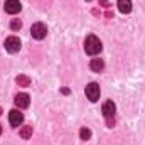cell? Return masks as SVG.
Here are the masks:
<instances>
[{
	"label": "cell",
	"instance_id": "obj_2",
	"mask_svg": "<svg viewBox=\"0 0 145 145\" xmlns=\"http://www.w3.org/2000/svg\"><path fill=\"white\" fill-rule=\"evenodd\" d=\"M84 93H86V96H88L89 101H93V103L98 101V100H100V84H98V83H89V84L86 86Z\"/></svg>",
	"mask_w": 145,
	"mask_h": 145
},
{
	"label": "cell",
	"instance_id": "obj_11",
	"mask_svg": "<svg viewBox=\"0 0 145 145\" xmlns=\"http://www.w3.org/2000/svg\"><path fill=\"white\" fill-rule=\"evenodd\" d=\"M15 83H17L19 86L27 88V86H31V78H29V76H25V74H19V76L15 78Z\"/></svg>",
	"mask_w": 145,
	"mask_h": 145
},
{
	"label": "cell",
	"instance_id": "obj_1",
	"mask_svg": "<svg viewBox=\"0 0 145 145\" xmlns=\"http://www.w3.org/2000/svg\"><path fill=\"white\" fill-rule=\"evenodd\" d=\"M101 49H103L101 40H100L96 36L89 34V36L84 39V52H86V54H89V56H96V54L101 52Z\"/></svg>",
	"mask_w": 145,
	"mask_h": 145
},
{
	"label": "cell",
	"instance_id": "obj_15",
	"mask_svg": "<svg viewBox=\"0 0 145 145\" xmlns=\"http://www.w3.org/2000/svg\"><path fill=\"white\" fill-rule=\"evenodd\" d=\"M100 3H101V5H103V7H106V8H108V7H110L108 0H100Z\"/></svg>",
	"mask_w": 145,
	"mask_h": 145
},
{
	"label": "cell",
	"instance_id": "obj_14",
	"mask_svg": "<svg viewBox=\"0 0 145 145\" xmlns=\"http://www.w3.org/2000/svg\"><path fill=\"white\" fill-rule=\"evenodd\" d=\"M20 27H22V22H20L19 19H14V20L10 22V29H12V31H19Z\"/></svg>",
	"mask_w": 145,
	"mask_h": 145
},
{
	"label": "cell",
	"instance_id": "obj_3",
	"mask_svg": "<svg viewBox=\"0 0 145 145\" xmlns=\"http://www.w3.org/2000/svg\"><path fill=\"white\" fill-rule=\"evenodd\" d=\"M3 46H5L7 52H10V54H15V52H19V51H20V40H19V37H15V36L7 37Z\"/></svg>",
	"mask_w": 145,
	"mask_h": 145
},
{
	"label": "cell",
	"instance_id": "obj_16",
	"mask_svg": "<svg viewBox=\"0 0 145 145\" xmlns=\"http://www.w3.org/2000/svg\"><path fill=\"white\" fill-rule=\"evenodd\" d=\"M0 133H2V127H0Z\"/></svg>",
	"mask_w": 145,
	"mask_h": 145
},
{
	"label": "cell",
	"instance_id": "obj_6",
	"mask_svg": "<svg viewBox=\"0 0 145 145\" xmlns=\"http://www.w3.org/2000/svg\"><path fill=\"white\" fill-rule=\"evenodd\" d=\"M8 121H10L12 127H20L22 121H24V115H22L19 110H12V111L8 113Z\"/></svg>",
	"mask_w": 145,
	"mask_h": 145
},
{
	"label": "cell",
	"instance_id": "obj_9",
	"mask_svg": "<svg viewBox=\"0 0 145 145\" xmlns=\"http://www.w3.org/2000/svg\"><path fill=\"white\" fill-rule=\"evenodd\" d=\"M116 3H118V10H120L121 14L132 12V0H118Z\"/></svg>",
	"mask_w": 145,
	"mask_h": 145
},
{
	"label": "cell",
	"instance_id": "obj_18",
	"mask_svg": "<svg viewBox=\"0 0 145 145\" xmlns=\"http://www.w3.org/2000/svg\"><path fill=\"white\" fill-rule=\"evenodd\" d=\"M88 2H89V0H88Z\"/></svg>",
	"mask_w": 145,
	"mask_h": 145
},
{
	"label": "cell",
	"instance_id": "obj_8",
	"mask_svg": "<svg viewBox=\"0 0 145 145\" xmlns=\"http://www.w3.org/2000/svg\"><path fill=\"white\" fill-rule=\"evenodd\" d=\"M115 111H116V106H115L113 101H106V103L103 105V116H105L106 120L115 116Z\"/></svg>",
	"mask_w": 145,
	"mask_h": 145
},
{
	"label": "cell",
	"instance_id": "obj_5",
	"mask_svg": "<svg viewBox=\"0 0 145 145\" xmlns=\"http://www.w3.org/2000/svg\"><path fill=\"white\" fill-rule=\"evenodd\" d=\"M15 106L17 108H20V110H24V108H27L29 105H31V96L27 95V93H19L17 96H15Z\"/></svg>",
	"mask_w": 145,
	"mask_h": 145
},
{
	"label": "cell",
	"instance_id": "obj_17",
	"mask_svg": "<svg viewBox=\"0 0 145 145\" xmlns=\"http://www.w3.org/2000/svg\"><path fill=\"white\" fill-rule=\"evenodd\" d=\"M0 115H2V108H0Z\"/></svg>",
	"mask_w": 145,
	"mask_h": 145
},
{
	"label": "cell",
	"instance_id": "obj_4",
	"mask_svg": "<svg viewBox=\"0 0 145 145\" xmlns=\"http://www.w3.org/2000/svg\"><path fill=\"white\" fill-rule=\"evenodd\" d=\"M31 34H32V37L37 39V40L44 39L46 34H47V27H46V24H42V22H36V24L31 27Z\"/></svg>",
	"mask_w": 145,
	"mask_h": 145
},
{
	"label": "cell",
	"instance_id": "obj_7",
	"mask_svg": "<svg viewBox=\"0 0 145 145\" xmlns=\"http://www.w3.org/2000/svg\"><path fill=\"white\" fill-rule=\"evenodd\" d=\"M22 10V5H20V2L19 0H7L5 2V12L7 14H19Z\"/></svg>",
	"mask_w": 145,
	"mask_h": 145
},
{
	"label": "cell",
	"instance_id": "obj_10",
	"mask_svg": "<svg viewBox=\"0 0 145 145\" xmlns=\"http://www.w3.org/2000/svg\"><path fill=\"white\" fill-rule=\"evenodd\" d=\"M89 68L93 69L95 72H100V71H103V68H105V61L103 59H91V63H89Z\"/></svg>",
	"mask_w": 145,
	"mask_h": 145
},
{
	"label": "cell",
	"instance_id": "obj_13",
	"mask_svg": "<svg viewBox=\"0 0 145 145\" xmlns=\"http://www.w3.org/2000/svg\"><path fill=\"white\" fill-rule=\"evenodd\" d=\"M79 137H81V140H89V138H91V130L86 128V127L81 128V130H79Z\"/></svg>",
	"mask_w": 145,
	"mask_h": 145
},
{
	"label": "cell",
	"instance_id": "obj_12",
	"mask_svg": "<svg viewBox=\"0 0 145 145\" xmlns=\"http://www.w3.org/2000/svg\"><path fill=\"white\" fill-rule=\"evenodd\" d=\"M19 135H20L24 140H29V138L32 137V125H25V127H22L20 132H19Z\"/></svg>",
	"mask_w": 145,
	"mask_h": 145
}]
</instances>
